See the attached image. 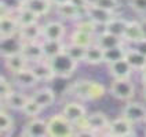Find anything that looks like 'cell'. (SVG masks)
<instances>
[{
  "instance_id": "cell-41",
  "label": "cell",
  "mask_w": 146,
  "mask_h": 137,
  "mask_svg": "<svg viewBox=\"0 0 146 137\" xmlns=\"http://www.w3.org/2000/svg\"><path fill=\"white\" fill-rule=\"evenodd\" d=\"M134 48L138 49L141 54H143L146 56V39H142V40H139L138 43H135V44H134Z\"/></svg>"
},
{
  "instance_id": "cell-42",
  "label": "cell",
  "mask_w": 146,
  "mask_h": 137,
  "mask_svg": "<svg viewBox=\"0 0 146 137\" xmlns=\"http://www.w3.org/2000/svg\"><path fill=\"white\" fill-rule=\"evenodd\" d=\"M141 26H142V32H143V39H146V18L141 21Z\"/></svg>"
},
{
  "instance_id": "cell-45",
  "label": "cell",
  "mask_w": 146,
  "mask_h": 137,
  "mask_svg": "<svg viewBox=\"0 0 146 137\" xmlns=\"http://www.w3.org/2000/svg\"><path fill=\"white\" fill-rule=\"evenodd\" d=\"M142 96L146 100V85H143V90H142Z\"/></svg>"
},
{
  "instance_id": "cell-15",
  "label": "cell",
  "mask_w": 146,
  "mask_h": 137,
  "mask_svg": "<svg viewBox=\"0 0 146 137\" xmlns=\"http://www.w3.org/2000/svg\"><path fill=\"white\" fill-rule=\"evenodd\" d=\"M66 33L65 25L59 21H50L43 25V39L50 40H64Z\"/></svg>"
},
{
  "instance_id": "cell-28",
  "label": "cell",
  "mask_w": 146,
  "mask_h": 137,
  "mask_svg": "<svg viewBox=\"0 0 146 137\" xmlns=\"http://www.w3.org/2000/svg\"><path fill=\"white\" fill-rule=\"evenodd\" d=\"M14 129H15L14 118L6 110V107L1 106V111H0V132H1V136L3 137L11 136Z\"/></svg>"
},
{
  "instance_id": "cell-47",
  "label": "cell",
  "mask_w": 146,
  "mask_h": 137,
  "mask_svg": "<svg viewBox=\"0 0 146 137\" xmlns=\"http://www.w3.org/2000/svg\"><path fill=\"white\" fill-rule=\"evenodd\" d=\"M145 122H146V121H145Z\"/></svg>"
},
{
  "instance_id": "cell-39",
  "label": "cell",
  "mask_w": 146,
  "mask_h": 137,
  "mask_svg": "<svg viewBox=\"0 0 146 137\" xmlns=\"http://www.w3.org/2000/svg\"><path fill=\"white\" fill-rule=\"evenodd\" d=\"M128 7L137 14H146V0H128Z\"/></svg>"
},
{
  "instance_id": "cell-40",
  "label": "cell",
  "mask_w": 146,
  "mask_h": 137,
  "mask_svg": "<svg viewBox=\"0 0 146 137\" xmlns=\"http://www.w3.org/2000/svg\"><path fill=\"white\" fill-rule=\"evenodd\" d=\"M90 1H91V0H70V3H72V4H74L77 8H80L83 12H84L86 7L90 4Z\"/></svg>"
},
{
  "instance_id": "cell-44",
  "label": "cell",
  "mask_w": 146,
  "mask_h": 137,
  "mask_svg": "<svg viewBox=\"0 0 146 137\" xmlns=\"http://www.w3.org/2000/svg\"><path fill=\"white\" fill-rule=\"evenodd\" d=\"M141 81H142L143 85H146V67L141 71Z\"/></svg>"
},
{
  "instance_id": "cell-29",
  "label": "cell",
  "mask_w": 146,
  "mask_h": 137,
  "mask_svg": "<svg viewBox=\"0 0 146 137\" xmlns=\"http://www.w3.org/2000/svg\"><path fill=\"white\" fill-rule=\"evenodd\" d=\"M24 6L29 10H32L36 15L44 16L51 11L54 4L51 3V0H28Z\"/></svg>"
},
{
  "instance_id": "cell-18",
  "label": "cell",
  "mask_w": 146,
  "mask_h": 137,
  "mask_svg": "<svg viewBox=\"0 0 146 137\" xmlns=\"http://www.w3.org/2000/svg\"><path fill=\"white\" fill-rule=\"evenodd\" d=\"M41 48L44 52L46 59H52L59 54L65 52L66 44L64 40H50V39H41Z\"/></svg>"
},
{
  "instance_id": "cell-1",
  "label": "cell",
  "mask_w": 146,
  "mask_h": 137,
  "mask_svg": "<svg viewBox=\"0 0 146 137\" xmlns=\"http://www.w3.org/2000/svg\"><path fill=\"white\" fill-rule=\"evenodd\" d=\"M69 93L84 102H95L105 96L106 88L104 84L94 80H79L69 85Z\"/></svg>"
},
{
  "instance_id": "cell-4",
  "label": "cell",
  "mask_w": 146,
  "mask_h": 137,
  "mask_svg": "<svg viewBox=\"0 0 146 137\" xmlns=\"http://www.w3.org/2000/svg\"><path fill=\"white\" fill-rule=\"evenodd\" d=\"M109 93L121 102H130L135 96V85L130 78H113L109 85Z\"/></svg>"
},
{
  "instance_id": "cell-26",
  "label": "cell",
  "mask_w": 146,
  "mask_h": 137,
  "mask_svg": "<svg viewBox=\"0 0 146 137\" xmlns=\"http://www.w3.org/2000/svg\"><path fill=\"white\" fill-rule=\"evenodd\" d=\"M124 59L130 63V66L134 70L142 71L146 67V56L135 48H127V54Z\"/></svg>"
},
{
  "instance_id": "cell-3",
  "label": "cell",
  "mask_w": 146,
  "mask_h": 137,
  "mask_svg": "<svg viewBox=\"0 0 146 137\" xmlns=\"http://www.w3.org/2000/svg\"><path fill=\"white\" fill-rule=\"evenodd\" d=\"M50 137H69L74 136V125L66 118L64 114H54L47 119Z\"/></svg>"
},
{
  "instance_id": "cell-9",
  "label": "cell",
  "mask_w": 146,
  "mask_h": 137,
  "mask_svg": "<svg viewBox=\"0 0 146 137\" xmlns=\"http://www.w3.org/2000/svg\"><path fill=\"white\" fill-rule=\"evenodd\" d=\"M11 81L14 82V85L18 87L21 89H31L35 88L40 81L37 80V77L35 75V73L32 71L31 66L26 67V69H22L19 71L13 73L11 74Z\"/></svg>"
},
{
  "instance_id": "cell-38",
  "label": "cell",
  "mask_w": 146,
  "mask_h": 137,
  "mask_svg": "<svg viewBox=\"0 0 146 137\" xmlns=\"http://www.w3.org/2000/svg\"><path fill=\"white\" fill-rule=\"evenodd\" d=\"M94 4H97L98 7H102L105 10H109L112 12H116L120 8V1L119 0H91Z\"/></svg>"
},
{
  "instance_id": "cell-35",
  "label": "cell",
  "mask_w": 146,
  "mask_h": 137,
  "mask_svg": "<svg viewBox=\"0 0 146 137\" xmlns=\"http://www.w3.org/2000/svg\"><path fill=\"white\" fill-rule=\"evenodd\" d=\"M97 26L98 25L95 22H92L90 18L84 15L83 18H80L79 21L74 22V29L76 30H80V32H86V33H90V34H94L97 33Z\"/></svg>"
},
{
  "instance_id": "cell-32",
  "label": "cell",
  "mask_w": 146,
  "mask_h": 137,
  "mask_svg": "<svg viewBox=\"0 0 146 137\" xmlns=\"http://www.w3.org/2000/svg\"><path fill=\"white\" fill-rule=\"evenodd\" d=\"M127 24H128L127 19L119 18V16L116 15L113 19H112L109 24H106L104 28H105L106 32L113 33V34H116V36L123 37V34H124V32H125V28H127Z\"/></svg>"
},
{
  "instance_id": "cell-5",
  "label": "cell",
  "mask_w": 146,
  "mask_h": 137,
  "mask_svg": "<svg viewBox=\"0 0 146 137\" xmlns=\"http://www.w3.org/2000/svg\"><path fill=\"white\" fill-rule=\"evenodd\" d=\"M84 15L90 18L92 22H95L98 26H105L116 16V12H112V11L105 10L102 7H98L97 4L90 1V4L84 10Z\"/></svg>"
},
{
  "instance_id": "cell-12",
  "label": "cell",
  "mask_w": 146,
  "mask_h": 137,
  "mask_svg": "<svg viewBox=\"0 0 146 137\" xmlns=\"http://www.w3.org/2000/svg\"><path fill=\"white\" fill-rule=\"evenodd\" d=\"M19 29H21V26H19L15 14L0 15V39L15 36L19 33Z\"/></svg>"
},
{
  "instance_id": "cell-46",
  "label": "cell",
  "mask_w": 146,
  "mask_h": 137,
  "mask_svg": "<svg viewBox=\"0 0 146 137\" xmlns=\"http://www.w3.org/2000/svg\"><path fill=\"white\" fill-rule=\"evenodd\" d=\"M18 1H19V3H22V4H25V3H26L28 0H18Z\"/></svg>"
},
{
  "instance_id": "cell-23",
  "label": "cell",
  "mask_w": 146,
  "mask_h": 137,
  "mask_svg": "<svg viewBox=\"0 0 146 137\" xmlns=\"http://www.w3.org/2000/svg\"><path fill=\"white\" fill-rule=\"evenodd\" d=\"M142 39H143V32H142L141 22L139 21H128L125 32L123 34V40L130 44H135Z\"/></svg>"
},
{
  "instance_id": "cell-7",
  "label": "cell",
  "mask_w": 146,
  "mask_h": 137,
  "mask_svg": "<svg viewBox=\"0 0 146 137\" xmlns=\"http://www.w3.org/2000/svg\"><path fill=\"white\" fill-rule=\"evenodd\" d=\"M22 137H46L48 136V128H47V121L41 119L39 117L36 118H29L21 132Z\"/></svg>"
},
{
  "instance_id": "cell-8",
  "label": "cell",
  "mask_w": 146,
  "mask_h": 137,
  "mask_svg": "<svg viewBox=\"0 0 146 137\" xmlns=\"http://www.w3.org/2000/svg\"><path fill=\"white\" fill-rule=\"evenodd\" d=\"M86 121H87V126H88L90 132L92 133V136L101 134V133L106 134V132L109 129V125H110L109 118L102 111H95V113L87 115Z\"/></svg>"
},
{
  "instance_id": "cell-22",
  "label": "cell",
  "mask_w": 146,
  "mask_h": 137,
  "mask_svg": "<svg viewBox=\"0 0 146 137\" xmlns=\"http://www.w3.org/2000/svg\"><path fill=\"white\" fill-rule=\"evenodd\" d=\"M95 43L102 49H108V48L117 47V45H124L125 41L123 40V37H120V36H116L113 33H109L106 30H104V32L99 33L95 37Z\"/></svg>"
},
{
  "instance_id": "cell-20",
  "label": "cell",
  "mask_w": 146,
  "mask_h": 137,
  "mask_svg": "<svg viewBox=\"0 0 146 137\" xmlns=\"http://www.w3.org/2000/svg\"><path fill=\"white\" fill-rule=\"evenodd\" d=\"M29 99H31V96H26L22 92L14 90L6 100L1 102L3 103L1 106H4L6 108H10V110H14V111H22L26 103L29 102Z\"/></svg>"
},
{
  "instance_id": "cell-14",
  "label": "cell",
  "mask_w": 146,
  "mask_h": 137,
  "mask_svg": "<svg viewBox=\"0 0 146 137\" xmlns=\"http://www.w3.org/2000/svg\"><path fill=\"white\" fill-rule=\"evenodd\" d=\"M31 69H32V71L35 73V75L37 77V80L40 82H50V81H52L55 78L54 70H52V67H51L47 59H43L40 62L32 63Z\"/></svg>"
},
{
  "instance_id": "cell-33",
  "label": "cell",
  "mask_w": 146,
  "mask_h": 137,
  "mask_svg": "<svg viewBox=\"0 0 146 137\" xmlns=\"http://www.w3.org/2000/svg\"><path fill=\"white\" fill-rule=\"evenodd\" d=\"M15 16L18 19V22H19V26H28V25H32V24H37L39 18H40L39 15H36L32 10L26 8L25 6L17 12Z\"/></svg>"
},
{
  "instance_id": "cell-17",
  "label": "cell",
  "mask_w": 146,
  "mask_h": 137,
  "mask_svg": "<svg viewBox=\"0 0 146 137\" xmlns=\"http://www.w3.org/2000/svg\"><path fill=\"white\" fill-rule=\"evenodd\" d=\"M55 12L59 18L62 19H66V21H79L80 18L84 16V12L81 11L80 8H77L74 4H72L70 1L68 3H64L61 6H55Z\"/></svg>"
},
{
  "instance_id": "cell-19",
  "label": "cell",
  "mask_w": 146,
  "mask_h": 137,
  "mask_svg": "<svg viewBox=\"0 0 146 137\" xmlns=\"http://www.w3.org/2000/svg\"><path fill=\"white\" fill-rule=\"evenodd\" d=\"M108 71L113 78H130L134 69L125 59H120L117 62L108 65Z\"/></svg>"
},
{
  "instance_id": "cell-36",
  "label": "cell",
  "mask_w": 146,
  "mask_h": 137,
  "mask_svg": "<svg viewBox=\"0 0 146 137\" xmlns=\"http://www.w3.org/2000/svg\"><path fill=\"white\" fill-rule=\"evenodd\" d=\"M43 110H44V108H43L37 102H35L32 97H31V99H29V102H28L26 106L24 107L22 113H24L28 118H36V117H39V114H40Z\"/></svg>"
},
{
  "instance_id": "cell-25",
  "label": "cell",
  "mask_w": 146,
  "mask_h": 137,
  "mask_svg": "<svg viewBox=\"0 0 146 137\" xmlns=\"http://www.w3.org/2000/svg\"><path fill=\"white\" fill-rule=\"evenodd\" d=\"M29 66H31L29 62L26 60V58L22 54H15V55L4 58V67L7 71H10V74L19 71L22 69H26Z\"/></svg>"
},
{
  "instance_id": "cell-37",
  "label": "cell",
  "mask_w": 146,
  "mask_h": 137,
  "mask_svg": "<svg viewBox=\"0 0 146 137\" xmlns=\"http://www.w3.org/2000/svg\"><path fill=\"white\" fill-rule=\"evenodd\" d=\"M13 92H14V82L8 80L6 75H1L0 77V97H1V102L6 100Z\"/></svg>"
},
{
  "instance_id": "cell-16",
  "label": "cell",
  "mask_w": 146,
  "mask_h": 137,
  "mask_svg": "<svg viewBox=\"0 0 146 137\" xmlns=\"http://www.w3.org/2000/svg\"><path fill=\"white\" fill-rule=\"evenodd\" d=\"M62 114L74 125L76 122H79L84 117H87V110L84 106L77 102H69L62 107Z\"/></svg>"
},
{
  "instance_id": "cell-11",
  "label": "cell",
  "mask_w": 146,
  "mask_h": 137,
  "mask_svg": "<svg viewBox=\"0 0 146 137\" xmlns=\"http://www.w3.org/2000/svg\"><path fill=\"white\" fill-rule=\"evenodd\" d=\"M24 40L19 37V34L11 36V37H6V39H0V54L1 58L11 56L15 54H21L22 48H24Z\"/></svg>"
},
{
  "instance_id": "cell-2",
  "label": "cell",
  "mask_w": 146,
  "mask_h": 137,
  "mask_svg": "<svg viewBox=\"0 0 146 137\" xmlns=\"http://www.w3.org/2000/svg\"><path fill=\"white\" fill-rule=\"evenodd\" d=\"M47 60L50 62V65L54 70L55 78H62V80L70 78L79 65V62L72 59L66 52H62L57 56H54L52 59H47Z\"/></svg>"
},
{
  "instance_id": "cell-24",
  "label": "cell",
  "mask_w": 146,
  "mask_h": 137,
  "mask_svg": "<svg viewBox=\"0 0 146 137\" xmlns=\"http://www.w3.org/2000/svg\"><path fill=\"white\" fill-rule=\"evenodd\" d=\"M31 97L35 102H37L43 108H47V107H50V106H52L55 103V92L52 89L47 88V87L35 90L31 95Z\"/></svg>"
},
{
  "instance_id": "cell-31",
  "label": "cell",
  "mask_w": 146,
  "mask_h": 137,
  "mask_svg": "<svg viewBox=\"0 0 146 137\" xmlns=\"http://www.w3.org/2000/svg\"><path fill=\"white\" fill-rule=\"evenodd\" d=\"M69 43H73V44H77V45H81V47H86L87 48L91 44L95 43V36L74 29L73 33L70 34V37H69Z\"/></svg>"
},
{
  "instance_id": "cell-13",
  "label": "cell",
  "mask_w": 146,
  "mask_h": 137,
  "mask_svg": "<svg viewBox=\"0 0 146 137\" xmlns=\"http://www.w3.org/2000/svg\"><path fill=\"white\" fill-rule=\"evenodd\" d=\"M26 60L29 62V65L36 63V62H40L44 58V52L41 48V40L40 41H29V43H25L22 52H21Z\"/></svg>"
},
{
  "instance_id": "cell-43",
  "label": "cell",
  "mask_w": 146,
  "mask_h": 137,
  "mask_svg": "<svg viewBox=\"0 0 146 137\" xmlns=\"http://www.w3.org/2000/svg\"><path fill=\"white\" fill-rule=\"evenodd\" d=\"M68 1H70V0H51V3L54 4V7H55V6H61V4H64V3H68Z\"/></svg>"
},
{
  "instance_id": "cell-27",
  "label": "cell",
  "mask_w": 146,
  "mask_h": 137,
  "mask_svg": "<svg viewBox=\"0 0 146 137\" xmlns=\"http://www.w3.org/2000/svg\"><path fill=\"white\" fill-rule=\"evenodd\" d=\"M84 63H87L90 66H99L101 63H104V49L101 48L97 43L87 47Z\"/></svg>"
},
{
  "instance_id": "cell-6",
  "label": "cell",
  "mask_w": 146,
  "mask_h": 137,
  "mask_svg": "<svg viewBox=\"0 0 146 137\" xmlns=\"http://www.w3.org/2000/svg\"><path fill=\"white\" fill-rule=\"evenodd\" d=\"M135 123H132L131 121H128L124 117H119L113 121H110L109 129L106 132L108 136H114V137H127V136H134L135 130L134 126Z\"/></svg>"
},
{
  "instance_id": "cell-34",
  "label": "cell",
  "mask_w": 146,
  "mask_h": 137,
  "mask_svg": "<svg viewBox=\"0 0 146 137\" xmlns=\"http://www.w3.org/2000/svg\"><path fill=\"white\" fill-rule=\"evenodd\" d=\"M86 51H87V48H86V47H81V45L73 44V43L66 44V48H65L66 54L72 58V59L77 60V62H84V58H86Z\"/></svg>"
},
{
  "instance_id": "cell-30",
  "label": "cell",
  "mask_w": 146,
  "mask_h": 137,
  "mask_svg": "<svg viewBox=\"0 0 146 137\" xmlns=\"http://www.w3.org/2000/svg\"><path fill=\"white\" fill-rule=\"evenodd\" d=\"M125 54H127V48L124 45H117V47H113V48L104 49V63L110 65L113 62L124 59Z\"/></svg>"
},
{
  "instance_id": "cell-10",
  "label": "cell",
  "mask_w": 146,
  "mask_h": 137,
  "mask_svg": "<svg viewBox=\"0 0 146 137\" xmlns=\"http://www.w3.org/2000/svg\"><path fill=\"white\" fill-rule=\"evenodd\" d=\"M121 115L132 123H141L146 121V107L138 102H128L123 107Z\"/></svg>"
},
{
  "instance_id": "cell-21",
  "label": "cell",
  "mask_w": 146,
  "mask_h": 137,
  "mask_svg": "<svg viewBox=\"0 0 146 137\" xmlns=\"http://www.w3.org/2000/svg\"><path fill=\"white\" fill-rule=\"evenodd\" d=\"M19 37L24 40V43L29 41H40L43 39V25L32 24L28 26H21L19 29Z\"/></svg>"
}]
</instances>
